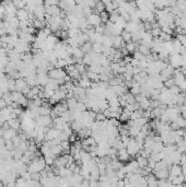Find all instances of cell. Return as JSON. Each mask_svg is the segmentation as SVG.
<instances>
[{
  "label": "cell",
  "mask_w": 186,
  "mask_h": 187,
  "mask_svg": "<svg viewBox=\"0 0 186 187\" xmlns=\"http://www.w3.org/2000/svg\"><path fill=\"white\" fill-rule=\"evenodd\" d=\"M45 167H46V162H45L44 158L38 157V158H36V159H34L33 161L30 162V165L27 166V171H29L31 174L41 173L42 171H44Z\"/></svg>",
  "instance_id": "1"
},
{
  "label": "cell",
  "mask_w": 186,
  "mask_h": 187,
  "mask_svg": "<svg viewBox=\"0 0 186 187\" xmlns=\"http://www.w3.org/2000/svg\"><path fill=\"white\" fill-rule=\"evenodd\" d=\"M36 125L44 128H50V126L53 125V119L50 118V116H39L37 119H35Z\"/></svg>",
  "instance_id": "2"
},
{
  "label": "cell",
  "mask_w": 186,
  "mask_h": 187,
  "mask_svg": "<svg viewBox=\"0 0 186 187\" xmlns=\"http://www.w3.org/2000/svg\"><path fill=\"white\" fill-rule=\"evenodd\" d=\"M60 133V130L56 129V128H48L47 131L45 133V141H53L55 139H57Z\"/></svg>",
  "instance_id": "3"
},
{
  "label": "cell",
  "mask_w": 186,
  "mask_h": 187,
  "mask_svg": "<svg viewBox=\"0 0 186 187\" xmlns=\"http://www.w3.org/2000/svg\"><path fill=\"white\" fill-rule=\"evenodd\" d=\"M87 21H88V24H89L90 26H95V28L102 24L100 14H98V13H92L91 16H89V17L87 18Z\"/></svg>",
  "instance_id": "4"
},
{
  "label": "cell",
  "mask_w": 186,
  "mask_h": 187,
  "mask_svg": "<svg viewBox=\"0 0 186 187\" xmlns=\"http://www.w3.org/2000/svg\"><path fill=\"white\" fill-rule=\"evenodd\" d=\"M26 87H29V85H27V83L24 78H19V79L16 80V91L22 93V91L26 88Z\"/></svg>",
  "instance_id": "5"
},
{
  "label": "cell",
  "mask_w": 186,
  "mask_h": 187,
  "mask_svg": "<svg viewBox=\"0 0 186 187\" xmlns=\"http://www.w3.org/2000/svg\"><path fill=\"white\" fill-rule=\"evenodd\" d=\"M16 16L19 21H26V20H30V19H29V18H30V14H29V12H27L25 9H19V10L16 11Z\"/></svg>",
  "instance_id": "6"
},
{
  "label": "cell",
  "mask_w": 186,
  "mask_h": 187,
  "mask_svg": "<svg viewBox=\"0 0 186 187\" xmlns=\"http://www.w3.org/2000/svg\"><path fill=\"white\" fill-rule=\"evenodd\" d=\"M154 176L162 181V180H166L169 177V170H159V171H152Z\"/></svg>",
  "instance_id": "7"
},
{
  "label": "cell",
  "mask_w": 186,
  "mask_h": 187,
  "mask_svg": "<svg viewBox=\"0 0 186 187\" xmlns=\"http://www.w3.org/2000/svg\"><path fill=\"white\" fill-rule=\"evenodd\" d=\"M8 124H9V127L11 129H14L16 131L21 128V121H20V118H12V119L8 121Z\"/></svg>",
  "instance_id": "8"
},
{
  "label": "cell",
  "mask_w": 186,
  "mask_h": 187,
  "mask_svg": "<svg viewBox=\"0 0 186 187\" xmlns=\"http://www.w3.org/2000/svg\"><path fill=\"white\" fill-rule=\"evenodd\" d=\"M16 130L9 128L8 130H5V131H3L2 138L5 139V141H7V140H12V139L16 137Z\"/></svg>",
  "instance_id": "9"
},
{
  "label": "cell",
  "mask_w": 186,
  "mask_h": 187,
  "mask_svg": "<svg viewBox=\"0 0 186 187\" xmlns=\"http://www.w3.org/2000/svg\"><path fill=\"white\" fill-rule=\"evenodd\" d=\"M117 157H118V160H119L120 162H126V161H128L129 158H130V155L128 154V152H127L126 149L119 150V151L117 152Z\"/></svg>",
  "instance_id": "10"
},
{
  "label": "cell",
  "mask_w": 186,
  "mask_h": 187,
  "mask_svg": "<svg viewBox=\"0 0 186 187\" xmlns=\"http://www.w3.org/2000/svg\"><path fill=\"white\" fill-rule=\"evenodd\" d=\"M130 116H131V112L127 110V108H123L122 113H120V117H119V121H130Z\"/></svg>",
  "instance_id": "11"
},
{
  "label": "cell",
  "mask_w": 186,
  "mask_h": 187,
  "mask_svg": "<svg viewBox=\"0 0 186 187\" xmlns=\"http://www.w3.org/2000/svg\"><path fill=\"white\" fill-rule=\"evenodd\" d=\"M79 87H81V88H83V89H86V88H89V87H91V81L88 79V77L86 76V77H83V78H80L79 80Z\"/></svg>",
  "instance_id": "12"
},
{
  "label": "cell",
  "mask_w": 186,
  "mask_h": 187,
  "mask_svg": "<svg viewBox=\"0 0 186 187\" xmlns=\"http://www.w3.org/2000/svg\"><path fill=\"white\" fill-rule=\"evenodd\" d=\"M136 161L140 169H145L146 166H148V158H143L141 155H138Z\"/></svg>",
  "instance_id": "13"
},
{
  "label": "cell",
  "mask_w": 186,
  "mask_h": 187,
  "mask_svg": "<svg viewBox=\"0 0 186 187\" xmlns=\"http://www.w3.org/2000/svg\"><path fill=\"white\" fill-rule=\"evenodd\" d=\"M103 49H104V46L102 44H100V43H93L92 44V51L93 53H95V54H100V55H101V53H103Z\"/></svg>",
  "instance_id": "14"
},
{
  "label": "cell",
  "mask_w": 186,
  "mask_h": 187,
  "mask_svg": "<svg viewBox=\"0 0 186 187\" xmlns=\"http://www.w3.org/2000/svg\"><path fill=\"white\" fill-rule=\"evenodd\" d=\"M137 47H138V45L136 44V43H134V42H129V43H126V46L125 48L126 50L128 51V53H135V51H137Z\"/></svg>",
  "instance_id": "15"
},
{
  "label": "cell",
  "mask_w": 186,
  "mask_h": 187,
  "mask_svg": "<svg viewBox=\"0 0 186 187\" xmlns=\"http://www.w3.org/2000/svg\"><path fill=\"white\" fill-rule=\"evenodd\" d=\"M50 112H52V108H50V107H46V106H41V107H38L39 116H49L50 115Z\"/></svg>",
  "instance_id": "16"
},
{
  "label": "cell",
  "mask_w": 186,
  "mask_h": 187,
  "mask_svg": "<svg viewBox=\"0 0 186 187\" xmlns=\"http://www.w3.org/2000/svg\"><path fill=\"white\" fill-rule=\"evenodd\" d=\"M81 50L83 51V54H90V53H92V43L91 42H87L86 44L81 46Z\"/></svg>",
  "instance_id": "17"
},
{
  "label": "cell",
  "mask_w": 186,
  "mask_h": 187,
  "mask_svg": "<svg viewBox=\"0 0 186 187\" xmlns=\"http://www.w3.org/2000/svg\"><path fill=\"white\" fill-rule=\"evenodd\" d=\"M138 51L139 53H141L143 56H149L151 55V49L149 48V47H147V46H143V45H139L138 46Z\"/></svg>",
  "instance_id": "18"
},
{
  "label": "cell",
  "mask_w": 186,
  "mask_h": 187,
  "mask_svg": "<svg viewBox=\"0 0 186 187\" xmlns=\"http://www.w3.org/2000/svg\"><path fill=\"white\" fill-rule=\"evenodd\" d=\"M29 185H27V181L26 180H24L23 177H19V178H16V185H14V187H27Z\"/></svg>",
  "instance_id": "19"
},
{
  "label": "cell",
  "mask_w": 186,
  "mask_h": 187,
  "mask_svg": "<svg viewBox=\"0 0 186 187\" xmlns=\"http://www.w3.org/2000/svg\"><path fill=\"white\" fill-rule=\"evenodd\" d=\"M22 96H23V94H22L21 92H18V91L11 92V100H12V102H13V103H18V102H19V100L21 99Z\"/></svg>",
  "instance_id": "20"
},
{
  "label": "cell",
  "mask_w": 186,
  "mask_h": 187,
  "mask_svg": "<svg viewBox=\"0 0 186 187\" xmlns=\"http://www.w3.org/2000/svg\"><path fill=\"white\" fill-rule=\"evenodd\" d=\"M86 76L88 77L89 80H93L94 82H98V80H100V75L94 73V72H92V71H88Z\"/></svg>",
  "instance_id": "21"
},
{
  "label": "cell",
  "mask_w": 186,
  "mask_h": 187,
  "mask_svg": "<svg viewBox=\"0 0 186 187\" xmlns=\"http://www.w3.org/2000/svg\"><path fill=\"white\" fill-rule=\"evenodd\" d=\"M174 123L179 126L180 129H184V128H186V119L185 118H183V117H179L176 121H174Z\"/></svg>",
  "instance_id": "22"
},
{
  "label": "cell",
  "mask_w": 186,
  "mask_h": 187,
  "mask_svg": "<svg viewBox=\"0 0 186 187\" xmlns=\"http://www.w3.org/2000/svg\"><path fill=\"white\" fill-rule=\"evenodd\" d=\"M184 182H185V177H184V175H180V176H177V177H175L174 180L171 182V183L174 184V185H183Z\"/></svg>",
  "instance_id": "23"
},
{
  "label": "cell",
  "mask_w": 186,
  "mask_h": 187,
  "mask_svg": "<svg viewBox=\"0 0 186 187\" xmlns=\"http://www.w3.org/2000/svg\"><path fill=\"white\" fill-rule=\"evenodd\" d=\"M95 11H96V13L98 14H100V13H102V12L105 11V6H104L103 2H96L95 3Z\"/></svg>",
  "instance_id": "24"
},
{
  "label": "cell",
  "mask_w": 186,
  "mask_h": 187,
  "mask_svg": "<svg viewBox=\"0 0 186 187\" xmlns=\"http://www.w3.org/2000/svg\"><path fill=\"white\" fill-rule=\"evenodd\" d=\"M122 39H123V41L125 43H129V42H131V34L126 32L125 30H124L123 33H122Z\"/></svg>",
  "instance_id": "25"
},
{
  "label": "cell",
  "mask_w": 186,
  "mask_h": 187,
  "mask_svg": "<svg viewBox=\"0 0 186 187\" xmlns=\"http://www.w3.org/2000/svg\"><path fill=\"white\" fill-rule=\"evenodd\" d=\"M100 18H101L102 24H103V23H105V24H106V23L109 21V14L106 11H104V12H102V13H100Z\"/></svg>",
  "instance_id": "26"
},
{
  "label": "cell",
  "mask_w": 186,
  "mask_h": 187,
  "mask_svg": "<svg viewBox=\"0 0 186 187\" xmlns=\"http://www.w3.org/2000/svg\"><path fill=\"white\" fill-rule=\"evenodd\" d=\"M18 104L20 105L21 107H26V106H29V99H27L26 96H24V95H23L21 99L19 100Z\"/></svg>",
  "instance_id": "27"
},
{
  "label": "cell",
  "mask_w": 186,
  "mask_h": 187,
  "mask_svg": "<svg viewBox=\"0 0 186 187\" xmlns=\"http://www.w3.org/2000/svg\"><path fill=\"white\" fill-rule=\"evenodd\" d=\"M60 146H61V148H62V151L66 152V151H69L70 150V142H69V140H66V141H61L60 142Z\"/></svg>",
  "instance_id": "28"
},
{
  "label": "cell",
  "mask_w": 186,
  "mask_h": 187,
  "mask_svg": "<svg viewBox=\"0 0 186 187\" xmlns=\"http://www.w3.org/2000/svg\"><path fill=\"white\" fill-rule=\"evenodd\" d=\"M12 3H13V6L16 7L18 10L19 9H24L25 6H26V2H24V1H13Z\"/></svg>",
  "instance_id": "29"
},
{
  "label": "cell",
  "mask_w": 186,
  "mask_h": 187,
  "mask_svg": "<svg viewBox=\"0 0 186 187\" xmlns=\"http://www.w3.org/2000/svg\"><path fill=\"white\" fill-rule=\"evenodd\" d=\"M163 84H164V87H165V88H168V89L172 88L173 85H175L174 79H173V78H170V79H168V80H166Z\"/></svg>",
  "instance_id": "30"
},
{
  "label": "cell",
  "mask_w": 186,
  "mask_h": 187,
  "mask_svg": "<svg viewBox=\"0 0 186 187\" xmlns=\"http://www.w3.org/2000/svg\"><path fill=\"white\" fill-rule=\"evenodd\" d=\"M161 32H162V31H161V28H152L150 33H151V35H152V37L154 36V39H157V37H159V36H160Z\"/></svg>",
  "instance_id": "31"
},
{
  "label": "cell",
  "mask_w": 186,
  "mask_h": 187,
  "mask_svg": "<svg viewBox=\"0 0 186 187\" xmlns=\"http://www.w3.org/2000/svg\"><path fill=\"white\" fill-rule=\"evenodd\" d=\"M106 121V117L104 116V114L101 112V113H96V116H95V121Z\"/></svg>",
  "instance_id": "32"
},
{
  "label": "cell",
  "mask_w": 186,
  "mask_h": 187,
  "mask_svg": "<svg viewBox=\"0 0 186 187\" xmlns=\"http://www.w3.org/2000/svg\"><path fill=\"white\" fill-rule=\"evenodd\" d=\"M5 107H8V105H7V103H5V101L2 99V98H0V110L5 108Z\"/></svg>",
  "instance_id": "33"
},
{
  "label": "cell",
  "mask_w": 186,
  "mask_h": 187,
  "mask_svg": "<svg viewBox=\"0 0 186 187\" xmlns=\"http://www.w3.org/2000/svg\"><path fill=\"white\" fill-rule=\"evenodd\" d=\"M7 35V32H5V28H0V37H2V36H5Z\"/></svg>",
  "instance_id": "34"
},
{
  "label": "cell",
  "mask_w": 186,
  "mask_h": 187,
  "mask_svg": "<svg viewBox=\"0 0 186 187\" xmlns=\"http://www.w3.org/2000/svg\"><path fill=\"white\" fill-rule=\"evenodd\" d=\"M184 152H185V154H186V147H185V150H184Z\"/></svg>",
  "instance_id": "35"
},
{
  "label": "cell",
  "mask_w": 186,
  "mask_h": 187,
  "mask_svg": "<svg viewBox=\"0 0 186 187\" xmlns=\"http://www.w3.org/2000/svg\"><path fill=\"white\" fill-rule=\"evenodd\" d=\"M42 187H43V186H42Z\"/></svg>",
  "instance_id": "36"
}]
</instances>
